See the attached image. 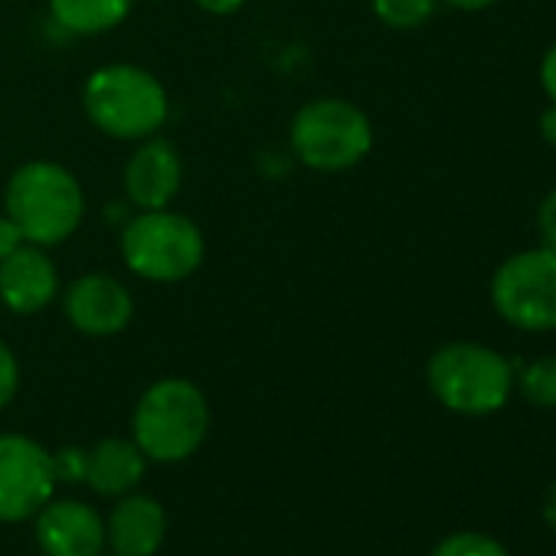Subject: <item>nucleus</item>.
<instances>
[{
	"mask_svg": "<svg viewBox=\"0 0 556 556\" xmlns=\"http://www.w3.org/2000/svg\"><path fill=\"white\" fill-rule=\"evenodd\" d=\"M4 213L21 226L27 242L56 249L79 232L86 219V190L60 161L34 157L8 177Z\"/></svg>",
	"mask_w": 556,
	"mask_h": 556,
	"instance_id": "nucleus-1",
	"label": "nucleus"
},
{
	"mask_svg": "<svg viewBox=\"0 0 556 556\" xmlns=\"http://www.w3.org/2000/svg\"><path fill=\"white\" fill-rule=\"evenodd\" d=\"M83 112L96 131L135 144L161 135L170 118V96L151 70L109 63L92 70L83 83Z\"/></svg>",
	"mask_w": 556,
	"mask_h": 556,
	"instance_id": "nucleus-2",
	"label": "nucleus"
},
{
	"mask_svg": "<svg viewBox=\"0 0 556 556\" xmlns=\"http://www.w3.org/2000/svg\"><path fill=\"white\" fill-rule=\"evenodd\" d=\"M210 432V400L206 393L184 380H154L135 403L131 439L148 462L177 465L200 452Z\"/></svg>",
	"mask_w": 556,
	"mask_h": 556,
	"instance_id": "nucleus-3",
	"label": "nucleus"
},
{
	"mask_svg": "<svg viewBox=\"0 0 556 556\" xmlns=\"http://www.w3.org/2000/svg\"><path fill=\"white\" fill-rule=\"evenodd\" d=\"M118 252L125 268L154 286H177L200 271L206 258L203 229L170 206L138 210L122 223Z\"/></svg>",
	"mask_w": 556,
	"mask_h": 556,
	"instance_id": "nucleus-4",
	"label": "nucleus"
},
{
	"mask_svg": "<svg viewBox=\"0 0 556 556\" xmlns=\"http://www.w3.org/2000/svg\"><path fill=\"white\" fill-rule=\"evenodd\" d=\"M292 154L318 174H344L374 151V125L367 112L348 99H312L289 125Z\"/></svg>",
	"mask_w": 556,
	"mask_h": 556,
	"instance_id": "nucleus-5",
	"label": "nucleus"
},
{
	"mask_svg": "<svg viewBox=\"0 0 556 556\" xmlns=\"http://www.w3.org/2000/svg\"><path fill=\"white\" fill-rule=\"evenodd\" d=\"M426 380L445 409L462 416H491L514 390V367L484 344L452 341L429 357Z\"/></svg>",
	"mask_w": 556,
	"mask_h": 556,
	"instance_id": "nucleus-6",
	"label": "nucleus"
},
{
	"mask_svg": "<svg viewBox=\"0 0 556 556\" xmlns=\"http://www.w3.org/2000/svg\"><path fill=\"white\" fill-rule=\"evenodd\" d=\"M491 302L520 331H556V252L540 245L504 258L491 278Z\"/></svg>",
	"mask_w": 556,
	"mask_h": 556,
	"instance_id": "nucleus-7",
	"label": "nucleus"
},
{
	"mask_svg": "<svg viewBox=\"0 0 556 556\" xmlns=\"http://www.w3.org/2000/svg\"><path fill=\"white\" fill-rule=\"evenodd\" d=\"M53 491V452L21 432L0 435V523L34 520Z\"/></svg>",
	"mask_w": 556,
	"mask_h": 556,
	"instance_id": "nucleus-8",
	"label": "nucleus"
},
{
	"mask_svg": "<svg viewBox=\"0 0 556 556\" xmlns=\"http://www.w3.org/2000/svg\"><path fill=\"white\" fill-rule=\"evenodd\" d=\"M63 315L86 338H115L135 318V295L109 271H86L60 292Z\"/></svg>",
	"mask_w": 556,
	"mask_h": 556,
	"instance_id": "nucleus-9",
	"label": "nucleus"
},
{
	"mask_svg": "<svg viewBox=\"0 0 556 556\" xmlns=\"http://www.w3.org/2000/svg\"><path fill=\"white\" fill-rule=\"evenodd\" d=\"M184 174L187 167L174 141L161 135L135 141V151L122 170L125 200L131 203V210H164L177 200Z\"/></svg>",
	"mask_w": 556,
	"mask_h": 556,
	"instance_id": "nucleus-10",
	"label": "nucleus"
},
{
	"mask_svg": "<svg viewBox=\"0 0 556 556\" xmlns=\"http://www.w3.org/2000/svg\"><path fill=\"white\" fill-rule=\"evenodd\" d=\"M60 292L63 282L50 258V249L24 242L17 252L0 258V305L11 315H40L60 299Z\"/></svg>",
	"mask_w": 556,
	"mask_h": 556,
	"instance_id": "nucleus-11",
	"label": "nucleus"
},
{
	"mask_svg": "<svg viewBox=\"0 0 556 556\" xmlns=\"http://www.w3.org/2000/svg\"><path fill=\"white\" fill-rule=\"evenodd\" d=\"M34 520L47 556H102L105 549V517L79 497H50Z\"/></svg>",
	"mask_w": 556,
	"mask_h": 556,
	"instance_id": "nucleus-12",
	"label": "nucleus"
},
{
	"mask_svg": "<svg viewBox=\"0 0 556 556\" xmlns=\"http://www.w3.org/2000/svg\"><path fill=\"white\" fill-rule=\"evenodd\" d=\"M167 536V510L148 494H125L105 520V543L115 556H154Z\"/></svg>",
	"mask_w": 556,
	"mask_h": 556,
	"instance_id": "nucleus-13",
	"label": "nucleus"
},
{
	"mask_svg": "<svg viewBox=\"0 0 556 556\" xmlns=\"http://www.w3.org/2000/svg\"><path fill=\"white\" fill-rule=\"evenodd\" d=\"M148 471L144 452L135 439L109 435L86 448V484L102 497H125L131 494Z\"/></svg>",
	"mask_w": 556,
	"mask_h": 556,
	"instance_id": "nucleus-14",
	"label": "nucleus"
},
{
	"mask_svg": "<svg viewBox=\"0 0 556 556\" xmlns=\"http://www.w3.org/2000/svg\"><path fill=\"white\" fill-rule=\"evenodd\" d=\"M138 0H50L53 24L70 37H102L122 27Z\"/></svg>",
	"mask_w": 556,
	"mask_h": 556,
	"instance_id": "nucleus-15",
	"label": "nucleus"
},
{
	"mask_svg": "<svg viewBox=\"0 0 556 556\" xmlns=\"http://www.w3.org/2000/svg\"><path fill=\"white\" fill-rule=\"evenodd\" d=\"M439 0H370L374 17L390 30H419L432 21Z\"/></svg>",
	"mask_w": 556,
	"mask_h": 556,
	"instance_id": "nucleus-16",
	"label": "nucleus"
},
{
	"mask_svg": "<svg viewBox=\"0 0 556 556\" xmlns=\"http://www.w3.org/2000/svg\"><path fill=\"white\" fill-rule=\"evenodd\" d=\"M520 396L536 409H556V357L530 361L520 370Z\"/></svg>",
	"mask_w": 556,
	"mask_h": 556,
	"instance_id": "nucleus-17",
	"label": "nucleus"
},
{
	"mask_svg": "<svg viewBox=\"0 0 556 556\" xmlns=\"http://www.w3.org/2000/svg\"><path fill=\"white\" fill-rule=\"evenodd\" d=\"M432 556H507V549H504L494 536H488V533L462 530V533L445 536V540L432 549Z\"/></svg>",
	"mask_w": 556,
	"mask_h": 556,
	"instance_id": "nucleus-18",
	"label": "nucleus"
},
{
	"mask_svg": "<svg viewBox=\"0 0 556 556\" xmlns=\"http://www.w3.org/2000/svg\"><path fill=\"white\" fill-rule=\"evenodd\" d=\"M21 390V361L8 341H0V409L11 406Z\"/></svg>",
	"mask_w": 556,
	"mask_h": 556,
	"instance_id": "nucleus-19",
	"label": "nucleus"
},
{
	"mask_svg": "<svg viewBox=\"0 0 556 556\" xmlns=\"http://www.w3.org/2000/svg\"><path fill=\"white\" fill-rule=\"evenodd\" d=\"M53 471H56V481H86V448L79 445H66L60 452H53Z\"/></svg>",
	"mask_w": 556,
	"mask_h": 556,
	"instance_id": "nucleus-20",
	"label": "nucleus"
},
{
	"mask_svg": "<svg viewBox=\"0 0 556 556\" xmlns=\"http://www.w3.org/2000/svg\"><path fill=\"white\" fill-rule=\"evenodd\" d=\"M536 229H540L543 245L556 252V187L540 200V210H536Z\"/></svg>",
	"mask_w": 556,
	"mask_h": 556,
	"instance_id": "nucleus-21",
	"label": "nucleus"
},
{
	"mask_svg": "<svg viewBox=\"0 0 556 556\" xmlns=\"http://www.w3.org/2000/svg\"><path fill=\"white\" fill-rule=\"evenodd\" d=\"M24 242H27V239H24L21 226H17L8 213H0V258H8L11 252H17Z\"/></svg>",
	"mask_w": 556,
	"mask_h": 556,
	"instance_id": "nucleus-22",
	"label": "nucleus"
},
{
	"mask_svg": "<svg viewBox=\"0 0 556 556\" xmlns=\"http://www.w3.org/2000/svg\"><path fill=\"white\" fill-rule=\"evenodd\" d=\"M193 4L210 17H232L249 4V0H193Z\"/></svg>",
	"mask_w": 556,
	"mask_h": 556,
	"instance_id": "nucleus-23",
	"label": "nucleus"
},
{
	"mask_svg": "<svg viewBox=\"0 0 556 556\" xmlns=\"http://www.w3.org/2000/svg\"><path fill=\"white\" fill-rule=\"evenodd\" d=\"M540 83H543V92L549 96V102H556V43L546 50V56L540 63Z\"/></svg>",
	"mask_w": 556,
	"mask_h": 556,
	"instance_id": "nucleus-24",
	"label": "nucleus"
},
{
	"mask_svg": "<svg viewBox=\"0 0 556 556\" xmlns=\"http://www.w3.org/2000/svg\"><path fill=\"white\" fill-rule=\"evenodd\" d=\"M540 135L546 138V144H553V148H556V102L540 115Z\"/></svg>",
	"mask_w": 556,
	"mask_h": 556,
	"instance_id": "nucleus-25",
	"label": "nucleus"
},
{
	"mask_svg": "<svg viewBox=\"0 0 556 556\" xmlns=\"http://www.w3.org/2000/svg\"><path fill=\"white\" fill-rule=\"evenodd\" d=\"M439 4H448V8H455V11H468V14H475V11H484V8L497 4V0H439Z\"/></svg>",
	"mask_w": 556,
	"mask_h": 556,
	"instance_id": "nucleus-26",
	"label": "nucleus"
},
{
	"mask_svg": "<svg viewBox=\"0 0 556 556\" xmlns=\"http://www.w3.org/2000/svg\"><path fill=\"white\" fill-rule=\"evenodd\" d=\"M543 517H546L549 530L556 533V484H549V491H546V497H543Z\"/></svg>",
	"mask_w": 556,
	"mask_h": 556,
	"instance_id": "nucleus-27",
	"label": "nucleus"
}]
</instances>
